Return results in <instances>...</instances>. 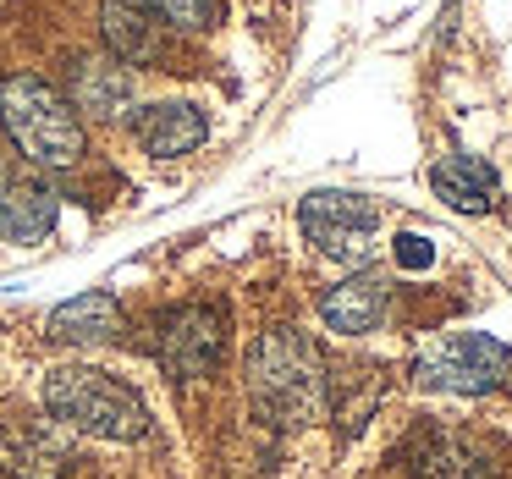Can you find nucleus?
Wrapping results in <instances>:
<instances>
[{"label": "nucleus", "instance_id": "1", "mask_svg": "<svg viewBox=\"0 0 512 479\" xmlns=\"http://www.w3.org/2000/svg\"><path fill=\"white\" fill-rule=\"evenodd\" d=\"M248 397L265 413L270 424H314L331 408V375H325V358L314 347L309 331L298 325H270L254 336L248 347Z\"/></svg>", "mask_w": 512, "mask_h": 479}, {"label": "nucleus", "instance_id": "2", "mask_svg": "<svg viewBox=\"0 0 512 479\" xmlns=\"http://www.w3.org/2000/svg\"><path fill=\"white\" fill-rule=\"evenodd\" d=\"M0 133L28 166L78 171L89 160V122L72 111V100L39 72H6L0 78Z\"/></svg>", "mask_w": 512, "mask_h": 479}, {"label": "nucleus", "instance_id": "3", "mask_svg": "<svg viewBox=\"0 0 512 479\" xmlns=\"http://www.w3.org/2000/svg\"><path fill=\"white\" fill-rule=\"evenodd\" d=\"M45 413L56 424L94 441H144L149 435V408L127 380L105 375L94 364H56L45 375Z\"/></svg>", "mask_w": 512, "mask_h": 479}, {"label": "nucleus", "instance_id": "4", "mask_svg": "<svg viewBox=\"0 0 512 479\" xmlns=\"http://www.w3.org/2000/svg\"><path fill=\"white\" fill-rule=\"evenodd\" d=\"M298 226L314 243V254L336 259L347 270H364L386 237V204L353 188H320L298 204Z\"/></svg>", "mask_w": 512, "mask_h": 479}, {"label": "nucleus", "instance_id": "5", "mask_svg": "<svg viewBox=\"0 0 512 479\" xmlns=\"http://www.w3.org/2000/svg\"><path fill=\"white\" fill-rule=\"evenodd\" d=\"M512 380V347L485 331H441L413 358V386L441 397H485Z\"/></svg>", "mask_w": 512, "mask_h": 479}, {"label": "nucleus", "instance_id": "6", "mask_svg": "<svg viewBox=\"0 0 512 479\" xmlns=\"http://www.w3.org/2000/svg\"><path fill=\"white\" fill-rule=\"evenodd\" d=\"M155 358L171 380H204L226 358V309L221 303H177L155 320Z\"/></svg>", "mask_w": 512, "mask_h": 479}, {"label": "nucleus", "instance_id": "7", "mask_svg": "<svg viewBox=\"0 0 512 479\" xmlns=\"http://www.w3.org/2000/svg\"><path fill=\"white\" fill-rule=\"evenodd\" d=\"M397 463L413 479H501V452L457 424H419L397 446Z\"/></svg>", "mask_w": 512, "mask_h": 479}, {"label": "nucleus", "instance_id": "8", "mask_svg": "<svg viewBox=\"0 0 512 479\" xmlns=\"http://www.w3.org/2000/svg\"><path fill=\"white\" fill-rule=\"evenodd\" d=\"M61 199L50 188V177L39 166H28L23 155L0 149V237L17 248H34L56 232Z\"/></svg>", "mask_w": 512, "mask_h": 479}, {"label": "nucleus", "instance_id": "9", "mask_svg": "<svg viewBox=\"0 0 512 479\" xmlns=\"http://www.w3.org/2000/svg\"><path fill=\"white\" fill-rule=\"evenodd\" d=\"M61 94L72 100V111H78L83 122L116 127L138 111V72L122 67L116 56H105V50H72Z\"/></svg>", "mask_w": 512, "mask_h": 479}, {"label": "nucleus", "instance_id": "10", "mask_svg": "<svg viewBox=\"0 0 512 479\" xmlns=\"http://www.w3.org/2000/svg\"><path fill=\"white\" fill-rule=\"evenodd\" d=\"M94 28H100L105 56H116L122 67H133V72L171 67V56H177V34L160 23V12L149 6V0H100Z\"/></svg>", "mask_w": 512, "mask_h": 479}, {"label": "nucleus", "instance_id": "11", "mask_svg": "<svg viewBox=\"0 0 512 479\" xmlns=\"http://www.w3.org/2000/svg\"><path fill=\"white\" fill-rule=\"evenodd\" d=\"M391 303H397V281L386 270L364 265L320 292V320L336 336H369L391 320Z\"/></svg>", "mask_w": 512, "mask_h": 479}, {"label": "nucleus", "instance_id": "12", "mask_svg": "<svg viewBox=\"0 0 512 479\" xmlns=\"http://www.w3.org/2000/svg\"><path fill=\"white\" fill-rule=\"evenodd\" d=\"M0 474L6 479H67L72 452L45 419L6 413V419H0Z\"/></svg>", "mask_w": 512, "mask_h": 479}, {"label": "nucleus", "instance_id": "13", "mask_svg": "<svg viewBox=\"0 0 512 479\" xmlns=\"http://www.w3.org/2000/svg\"><path fill=\"white\" fill-rule=\"evenodd\" d=\"M138 149L149 160H182L210 138V111L199 100H155V105H138L127 116Z\"/></svg>", "mask_w": 512, "mask_h": 479}, {"label": "nucleus", "instance_id": "14", "mask_svg": "<svg viewBox=\"0 0 512 479\" xmlns=\"http://www.w3.org/2000/svg\"><path fill=\"white\" fill-rule=\"evenodd\" d=\"M50 342H72V347H100V342H116L127 331V314L116 303V292H78L67 298L56 314H50Z\"/></svg>", "mask_w": 512, "mask_h": 479}, {"label": "nucleus", "instance_id": "15", "mask_svg": "<svg viewBox=\"0 0 512 479\" xmlns=\"http://www.w3.org/2000/svg\"><path fill=\"white\" fill-rule=\"evenodd\" d=\"M430 188H435V199H446L452 210H463V215H485V210H496V199H501L496 171H490L479 155H463V149L446 155V160H435Z\"/></svg>", "mask_w": 512, "mask_h": 479}, {"label": "nucleus", "instance_id": "16", "mask_svg": "<svg viewBox=\"0 0 512 479\" xmlns=\"http://www.w3.org/2000/svg\"><path fill=\"white\" fill-rule=\"evenodd\" d=\"M160 12V23L171 28L177 39H193V34H210L221 23V0H149Z\"/></svg>", "mask_w": 512, "mask_h": 479}, {"label": "nucleus", "instance_id": "17", "mask_svg": "<svg viewBox=\"0 0 512 479\" xmlns=\"http://www.w3.org/2000/svg\"><path fill=\"white\" fill-rule=\"evenodd\" d=\"M397 259H402L408 270L430 265V243H424V237H397Z\"/></svg>", "mask_w": 512, "mask_h": 479}]
</instances>
